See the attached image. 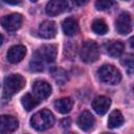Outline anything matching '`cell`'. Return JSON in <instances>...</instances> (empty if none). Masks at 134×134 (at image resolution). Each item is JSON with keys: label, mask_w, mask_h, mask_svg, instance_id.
Returning a JSON list of instances; mask_svg holds the SVG:
<instances>
[{"label": "cell", "mask_w": 134, "mask_h": 134, "mask_svg": "<svg viewBox=\"0 0 134 134\" xmlns=\"http://www.w3.org/2000/svg\"><path fill=\"white\" fill-rule=\"evenodd\" d=\"M68 8L67 0H49L46 5V14L50 17L58 16Z\"/></svg>", "instance_id": "8"}, {"label": "cell", "mask_w": 134, "mask_h": 134, "mask_svg": "<svg viewBox=\"0 0 134 134\" xmlns=\"http://www.w3.org/2000/svg\"><path fill=\"white\" fill-rule=\"evenodd\" d=\"M30 1H32V2H35V1H37V0H30Z\"/></svg>", "instance_id": "28"}, {"label": "cell", "mask_w": 134, "mask_h": 134, "mask_svg": "<svg viewBox=\"0 0 134 134\" xmlns=\"http://www.w3.org/2000/svg\"><path fill=\"white\" fill-rule=\"evenodd\" d=\"M81 60L85 63H93L99 57V48L93 41H86L83 43L80 50Z\"/></svg>", "instance_id": "4"}, {"label": "cell", "mask_w": 134, "mask_h": 134, "mask_svg": "<svg viewBox=\"0 0 134 134\" xmlns=\"http://www.w3.org/2000/svg\"><path fill=\"white\" fill-rule=\"evenodd\" d=\"M61 126H63L64 128H66V127H69V126H70V119H67V118L63 119V120L61 121Z\"/></svg>", "instance_id": "25"}, {"label": "cell", "mask_w": 134, "mask_h": 134, "mask_svg": "<svg viewBox=\"0 0 134 134\" xmlns=\"http://www.w3.org/2000/svg\"><path fill=\"white\" fill-rule=\"evenodd\" d=\"M25 86V79L20 74H10L4 79L3 82V94L4 97L10 98L17 92L23 89Z\"/></svg>", "instance_id": "2"}, {"label": "cell", "mask_w": 134, "mask_h": 134, "mask_svg": "<svg viewBox=\"0 0 134 134\" xmlns=\"http://www.w3.org/2000/svg\"><path fill=\"white\" fill-rule=\"evenodd\" d=\"M91 28L92 30L96 34V35H105L108 32V26L106 24V22L104 20H100V19H96L92 22V25H91Z\"/></svg>", "instance_id": "21"}, {"label": "cell", "mask_w": 134, "mask_h": 134, "mask_svg": "<svg viewBox=\"0 0 134 134\" xmlns=\"http://www.w3.org/2000/svg\"><path fill=\"white\" fill-rule=\"evenodd\" d=\"M113 4H114V0H95V7L98 10L109 9Z\"/></svg>", "instance_id": "22"}, {"label": "cell", "mask_w": 134, "mask_h": 134, "mask_svg": "<svg viewBox=\"0 0 134 134\" xmlns=\"http://www.w3.org/2000/svg\"><path fill=\"white\" fill-rule=\"evenodd\" d=\"M26 54V48L23 45H14L12 46L7 53H6V58L7 61L12 64H17L19 62H21L24 57Z\"/></svg>", "instance_id": "10"}, {"label": "cell", "mask_w": 134, "mask_h": 134, "mask_svg": "<svg viewBox=\"0 0 134 134\" xmlns=\"http://www.w3.org/2000/svg\"><path fill=\"white\" fill-rule=\"evenodd\" d=\"M19 121L13 115L0 116V133H10L18 129Z\"/></svg>", "instance_id": "9"}, {"label": "cell", "mask_w": 134, "mask_h": 134, "mask_svg": "<svg viewBox=\"0 0 134 134\" xmlns=\"http://www.w3.org/2000/svg\"><path fill=\"white\" fill-rule=\"evenodd\" d=\"M39 34L44 39H52L57 35V26L53 21L46 20L39 26Z\"/></svg>", "instance_id": "13"}, {"label": "cell", "mask_w": 134, "mask_h": 134, "mask_svg": "<svg viewBox=\"0 0 134 134\" xmlns=\"http://www.w3.org/2000/svg\"><path fill=\"white\" fill-rule=\"evenodd\" d=\"M94 122H95L94 117L89 111H83L77 118V125L84 131L91 130L94 126Z\"/></svg>", "instance_id": "14"}, {"label": "cell", "mask_w": 134, "mask_h": 134, "mask_svg": "<svg viewBox=\"0 0 134 134\" xmlns=\"http://www.w3.org/2000/svg\"><path fill=\"white\" fill-rule=\"evenodd\" d=\"M110 105H111L110 98H108L107 96H104V95L95 97L92 102L93 110L99 115H104L105 113H107V111L110 108Z\"/></svg>", "instance_id": "12"}, {"label": "cell", "mask_w": 134, "mask_h": 134, "mask_svg": "<svg viewBox=\"0 0 134 134\" xmlns=\"http://www.w3.org/2000/svg\"><path fill=\"white\" fill-rule=\"evenodd\" d=\"M53 124H54V116L47 109H43V110L38 111L30 118L31 127L38 131L47 130V129L51 128Z\"/></svg>", "instance_id": "1"}, {"label": "cell", "mask_w": 134, "mask_h": 134, "mask_svg": "<svg viewBox=\"0 0 134 134\" xmlns=\"http://www.w3.org/2000/svg\"><path fill=\"white\" fill-rule=\"evenodd\" d=\"M37 53L43 59L45 63H52L57 58V46L54 45H43L37 50Z\"/></svg>", "instance_id": "11"}, {"label": "cell", "mask_w": 134, "mask_h": 134, "mask_svg": "<svg viewBox=\"0 0 134 134\" xmlns=\"http://www.w3.org/2000/svg\"><path fill=\"white\" fill-rule=\"evenodd\" d=\"M121 64L128 69L129 74H132V71H133V55L132 54H127L121 60Z\"/></svg>", "instance_id": "23"}, {"label": "cell", "mask_w": 134, "mask_h": 134, "mask_svg": "<svg viewBox=\"0 0 134 134\" xmlns=\"http://www.w3.org/2000/svg\"><path fill=\"white\" fill-rule=\"evenodd\" d=\"M44 65H45V62L43 61V59L37 53V51L32 54V58H31V61L29 63V67H30V70L31 71H35V72H39V71H42L44 69Z\"/></svg>", "instance_id": "20"}, {"label": "cell", "mask_w": 134, "mask_h": 134, "mask_svg": "<svg viewBox=\"0 0 134 134\" xmlns=\"http://www.w3.org/2000/svg\"><path fill=\"white\" fill-rule=\"evenodd\" d=\"M87 1H88V0H72V3H73L74 5H76V6H82V5L86 4Z\"/></svg>", "instance_id": "24"}, {"label": "cell", "mask_w": 134, "mask_h": 134, "mask_svg": "<svg viewBox=\"0 0 134 134\" xmlns=\"http://www.w3.org/2000/svg\"><path fill=\"white\" fill-rule=\"evenodd\" d=\"M72 107H73V100L71 97H63L55 100L54 103V109L62 114H66L70 112Z\"/></svg>", "instance_id": "17"}, {"label": "cell", "mask_w": 134, "mask_h": 134, "mask_svg": "<svg viewBox=\"0 0 134 134\" xmlns=\"http://www.w3.org/2000/svg\"><path fill=\"white\" fill-rule=\"evenodd\" d=\"M51 86L43 80H37L32 84V92L38 100H44L51 94Z\"/></svg>", "instance_id": "6"}, {"label": "cell", "mask_w": 134, "mask_h": 134, "mask_svg": "<svg viewBox=\"0 0 134 134\" xmlns=\"http://www.w3.org/2000/svg\"><path fill=\"white\" fill-rule=\"evenodd\" d=\"M97 76L100 82L109 85H116L121 80V74L119 70L113 65H103L97 70Z\"/></svg>", "instance_id": "3"}, {"label": "cell", "mask_w": 134, "mask_h": 134, "mask_svg": "<svg viewBox=\"0 0 134 134\" xmlns=\"http://www.w3.org/2000/svg\"><path fill=\"white\" fill-rule=\"evenodd\" d=\"M125 1H129V0H125Z\"/></svg>", "instance_id": "29"}, {"label": "cell", "mask_w": 134, "mask_h": 134, "mask_svg": "<svg viewBox=\"0 0 134 134\" xmlns=\"http://www.w3.org/2000/svg\"><path fill=\"white\" fill-rule=\"evenodd\" d=\"M4 2L8 3V4H13V5H16V4H19L21 2V0H3Z\"/></svg>", "instance_id": "26"}, {"label": "cell", "mask_w": 134, "mask_h": 134, "mask_svg": "<svg viewBox=\"0 0 134 134\" xmlns=\"http://www.w3.org/2000/svg\"><path fill=\"white\" fill-rule=\"evenodd\" d=\"M2 43H3V36L0 34V46L2 45Z\"/></svg>", "instance_id": "27"}, {"label": "cell", "mask_w": 134, "mask_h": 134, "mask_svg": "<svg viewBox=\"0 0 134 134\" xmlns=\"http://www.w3.org/2000/svg\"><path fill=\"white\" fill-rule=\"evenodd\" d=\"M62 29L66 36H74L79 32V23L73 18H66L62 23Z\"/></svg>", "instance_id": "16"}, {"label": "cell", "mask_w": 134, "mask_h": 134, "mask_svg": "<svg viewBox=\"0 0 134 134\" xmlns=\"http://www.w3.org/2000/svg\"><path fill=\"white\" fill-rule=\"evenodd\" d=\"M105 49L110 57L117 58L124 51V44L120 41H108L105 44Z\"/></svg>", "instance_id": "15"}, {"label": "cell", "mask_w": 134, "mask_h": 134, "mask_svg": "<svg viewBox=\"0 0 134 134\" xmlns=\"http://www.w3.org/2000/svg\"><path fill=\"white\" fill-rule=\"evenodd\" d=\"M124 124V116L119 110H114L110 113L108 118V127L111 129L118 128Z\"/></svg>", "instance_id": "18"}, {"label": "cell", "mask_w": 134, "mask_h": 134, "mask_svg": "<svg viewBox=\"0 0 134 134\" xmlns=\"http://www.w3.org/2000/svg\"><path fill=\"white\" fill-rule=\"evenodd\" d=\"M116 30L120 35H128L132 30V19L129 13H121L115 21Z\"/></svg>", "instance_id": "7"}, {"label": "cell", "mask_w": 134, "mask_h": 134, "mask_svg": "<svg viewBox=\"0 0 134 134\" xmlns=\"http://www.w3.org/2000/svg\"><path fill=\"white\" fill-rule=\"evenodd\" d=\"M21 103H22V106L24 107V109H25L26 111H30V110H32L35 107L38 106L39 100H38L35 96H32L30 93H26L25 95L22 96Z\"/></svg>", "instance_id": "19"}, {"label": "cell", "mask_w": 134, "mask_h": 134, "mask_svg": "<svg viewBox=\"0 0 134 134\" xmlns=\"http://www.w3.org/2000/svg\"><path fill=\"white\" fill-rule=\"evenodd\" d=\"M0 23L5 30L13 32L20 28L22 24V16L20 14L13 13V14L3 16L0 20Z\"/></svg>", "instance_id": "5"}]
</instances>
